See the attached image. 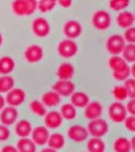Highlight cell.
I'll use <instances>...</instances> for the list:
<instances>
[{
  "instance_id": "6da1fadb",
  "label": "cell",
  "mask_w": 135,
  "mask_h": 152,
  "mask_svg": "<svg viewBox=\"0 0 135 152\" xmlns=\"http://www.w3.org/2000/svg\"><path fill=\"white\" fill-rule=\"evenodd\" d=\"M38 8L37 0H14L12 2V11L18 16L31 15Z\"/></svg>"
},
{
  "instance_id": "7a4b0ae2",
  "label": "cell",
  "mask_w": 135,
  "mask_h": 152,
  "mask_svg": "<svg viewBox=\"0 0 135 152\" xmlns=\"http://www.w3.org/2000/svg\"><path fill=\"white\" fill-rule=\"evenodd\" d=\"M87 129L90 136L102 138L109 132V125H108L106 120L98 118L95 120H90Z\"/></svg>"
},
{
  "instance_id": "3957f363",
  "label": "cell",
  "mask_w": 135,
  "mask_h": 152,
  "mask_svg": "<svg viewBox=\"0 0 135 152\" xmlns=\"http://www.w3.org/2000/svg\"><path fill=\"white\" fill-rule=\"evenodd\" d=\"M110 120L115 124L123 123L125 118L127 117V111L125 105L121 102H115L110 104L108 110Z\"/></svg>"
},
{
  "instance_id": "277c9868",
  "label": "cell",
  "mask_w": 135,
  "mask_h": 152,
  "mask_svg": "<svg viewBox=\"0 0 135 152\" xmlns=\"http://www.w3.org/2000/svg\"><path fill=\"white\" fill-rule=\"evenodd\" d=\"M78 46L71 39H66L59 43L58 53L63 58H72L77 54Z\"/></svg>"
},
{
  "instance_id": "5b68a950",
  "label": "cell",
  "mask_w": 135,
  "mask_h": 152,
  "mask_svg": "<svg viewBox=\"0 0 135 152\" xmlns=\"http://www.w3.org/2000/svg\"><path fill=\"white\" fill-rule=\"evenodd\" d=\"M92 26L97 29L105 31L111 26L112 19L110 13L106 10H98L92 15Z\"/></svg>"
},
{
  "instance_id": "8992f818",
  "label": "cell",
  "mask_w": 135,
  "mask_h": 152,
  "mask_svg": "<svg viewBox=\"0 0 135 152\" xmlns=\"http://www.w3.org/2000/svg\"><path fill=\"white\" fill-rule=\"evenodd\" d=\"M126 45L124 38L120 35H113L107 40V50L112 55H119L122 53Z\"/></svg>"
},
{
  "instance_id": "52a82bcc",
  "label": "cell",
  "mask_w": 135,
  "mask_h": 152,
  "mask_svg": "<svg viewBox=\"0 0 135 152\" xmlns=\"http://www.w3.org/2000/svg\"><path fill=\"white\" fill-rule=\"evenodd\" d=\"M67 136L70 140L76 143L85 141L88 138L90 134L87 132V129L81 125H73L68 128L67 130Z\"/></svg>"
},
{
  "instance_id": "ba28073f",
  "label": "cell",
  "mask_w": 135,
  "mask_h": 152,
  "mask_svg": "<svg viewBox=\"0 0 135 152\" xmlns=\"http://www.w3.org/2000/svg\"><path fill=\"white\" fill-rule=\"evenodd\" d=\"M18 118V112L16 107L8 105V107H4L3 109L0 111V122L4 126H11L16 122Z\"/></svg>"
},
{
  "instance_id": "9c48e42d",
  "label": "cell",
  "mask_w": 135,
  "mask_h": 152,
  "mask_svg": "<svg viewBox=\"0 0 135 152\" xmlns=\"http://www.w3.org/2000/svg\"><path fill=\"white\" fill-rule=\"evenodd\" d=\"M26 100V92L21 88H12L6 94L5 102L11 107H18Z\"/></svg>"
},
{
  "instance_id": "30bf717a",
  "label": "cell",
  "mask_w": 135,
  "mask_h": 152,
  "mask_svg": "<svg viewBox=\"0 0 135 152\" xmlns=\"http://www.w3.org/2000/svg\"><path fill=\"white\" fill-rule=\"evenodd\" d=\"M52 89L56 91L60 96H70L74 92L75 85L70 80H61L59 79L52 86Z\"/></svg>"
},
{
  "instance_id": "8fae6325",
  "label": "cell",
  "mask_w": 135,
  "mask_h": 152,
  "mask_svg": "<svg viewBox=\"0 0 135 152\" xmlns=\"http://www.w3.org/2000/svg\"><path fill=\"white\" fill-rule=\"evenodd\" d=\"M31 135L32 140L37 146H44L47 144L50 133H49L48 128H46L44 126H39L32 130Z\"/></svg>"
},
{
  "instance_id": "7c38bea8",
  "label": "cell",
  "mask_w": 135,
  "mask_h": 152,
  "mask_svg": "<svg viewBox=\"0 0 135 152\" xmlns=\"http://www.w3.org/2000/svg\"><path fill=\"white\" fill-rule=\"evenodd\" d=\"M44 123L45 127L48 129H58L62 126L63 118L61 114L57 111H50L46 113L44 116Z\"/></svg>"
},
{
  "instance_id": "4fadbf2b",
  "label": "cell",
  "mask_w": 135,
  "mask_h": 152,
  "mask_svg": "<svg viewBox=\"0 0 135 152\" xmlns=\"http://www.w3.org/2000/svg\"><path fill=\"white\" fill-rule=\"evenodd\" d=\"M103 113V107L99 102H92L84 107L83 111V117L87 120H95L101 118Z\"/></svg>"
},
{
  "instance_id": "5bb4252c",
  "label": "cell",
  "mask_w": 135,
  "mask_h": 152,
  "mask_svg": "<svg viewBox=\"0 0 135 152\" xmlns=\"http://www.w3.org/2000/svg\"><path fill=\"white\" fill-rule=\"evenodd\" d=\"M50 24L48 20L43 18H38L33 21V31L36 36L44 38L50 34Z\"/></svg>"
},
{
  "instance_id": "9a60e30c",
  "label": "cell",
  "mask_w": 135,
  "mask_h": 152,
  "mask_svg": "<svg viewBox=\"0 0 135 152\" xmlns=\"http://www.w3.org/2000/svg\"><path fill=\"white\" fill-rule=\"evenodd\" d=\"M44 56V51L41 46L32 45L24 51V59L29 63H37L42 60Z\"/></svg>"
},
{
  "instance_id": "2e32d148",
  "label": "cell",
  "mask_w": 135,
  "mask_h": 152,
  "mask_svg": "<svg viewBox=\"0 0 135 152\" xmlns=\"http://www.w3.org/2000/svg\"><path fill=\"white\" fill-rule=\"evenodd\" d=\"M63 31H64L65 36L67 37L68 39L73 40V39H76L81 35L82 28H81V24L78 23V21L68 20L67 23L64 24Z\"/></svg>"
},
{
  "instance_id": "e0dca14e",
  "label": "cell",
  "mask_w": 135,
  "mask_h": 152,
  "mask_svg": "<svg viewBox=\"0 0 135 152\" xmlns=\"http://www.w3.org/2000/svg\"><path fill=\"white\" fill-rule=\"evenodd\" d=\"M32 130H33V127H32V124L28 120H21L15 124V127H14L15 134L19 138L29 137L32 133Z\"/></svg>"
},
{
  "instance_id": "ac0fdd59",
  "label": "cell",
  "mask_w": 135,
  "mask_h": 152,
  "mask_svg": "<svg viewBox=\"0 0 135 152\" xmlns=\"http://www.w3.org/2000/svg\"><path fill=\"white\" fill-rule=\"evenodd\" d=\"M134 14L131 11H121L119 15L117 16V23L120 28H128L130 26H133L134 24Z\"/></svg>"
},
{
  "instance_id": "d6986e66",
  "label": "cell",
  "mask_w": 135,
  "mask_h": 152,
  "mask_svg": "<svg viewBox=\"0 0 135 152\" xmlns=\"http://www.w3.org/2000/svg\"><path fill=\"white\" fill-rule=\"evenodd\" d=\"M61 102V96L57 92L54 90H50V91L45 92L42 95V102L45 107H57Z\"/></svg>"
},
{
  "instance_id": "ffe728a7",
  "label": "cell",
  "mask_w": 135,
  "mask_h": 152,
  "mask_svg": "<svg viewBox=\"0 0 135 152\" xmlns=\"http://www.w3.org/2000/svg\"><path fill=\"white\" fill-rule=\"evenodd\" d=\"M74 75V67L70 63H62L57 69V76L61 80H70Z\"/></svg>"
},
{
  "instance_id": "44dd1931",
  "label": "cell",
  "mask_w": 135,
  "mask_h": 152,
  "mask_svg": "<svg viewBox=\"0 0 135 152\" xmlns=\"http://www.w3.org/2000/svg\"><path fill=\"white\" fill-rule=\"evenodd\" d=\"M70 96L71 104L75 107H84L90 102V97L83 91H74Z\"/></svg>"
},
{
  "instance_id": "7402d4cb",
  "label": "cell",
  "mask_w": 135,
  "mask_h": 152,
  "mask_svg": "<svg viewBox=\"0 0 135 152\" xmlns=\"http://www.w3.org/2000/svg\"><path fill=\"white\" fill-rule=\"evenodd\" d=\"M87 152H105L106 151V143L103 139L92 137L88 139L87 143Z\"/></svg>"
},
{
  "instance_id": "603a6c76",
  "label": "cell",
  "mask_w": 135,
  "mask_h": 152,
  "mask_svg": "<svg viewBox=\"0 0 135 152\" xmlns=\"http://www.w3.org/2000/svg\"><path fill=\"white\" fill-rule=\"evenodd\" d=\"M15 68V62L9 56H3L0 58V74L8 75Z\"/></svg>"
},
{
  "instance_id": "cb8c5ba5",
  "label": "cell",
  "mask_w": 135,
  "mask_h": 152,
  "mask_svg": "<svg viewBox=\"0 0 135 152\" xmlns=\"http://www.w3.org/2000/svg\"><path fill=\"white\" fill-rule=\"evenodd\" d=\"M47 144L50 148L54 149V150H59V149H62L64 147L65 138L60 133H53L52 135L49 136Z\"/></svg>"
},
{
  "instance_id": "d4e9b609",
  "label": "cell",
  "mask_w": 135,
  "mask_h": 152,
  "mask_svg": "<svg viewBox=\"0 0 135 152\" xmlns=\"http://www.w3.org/2000/svg\"><path fill=\"white\" fill-rule=\"evenodd\" d=\"M16 149L18 152H37V145L32 139L26 137V138H21L18 141Z\"/></svg>"
},
{
  "instance_id": "484cf974",
  "label": "cell",
  "mask_w": 135,
  "mask_h": 152,
  "mask_svg": "<svg viewBox=\"0 0 135 152\" xmlns=\"http://www.w3.org/2000/svg\"><path fill=\"white\" fill-rule=\"evenodd\" d=\"M114 152H131L132 148L130 145V140L126 137H119L113 143Z\"/></svg>"
},
{
  "instance_id": "4316f807",
  "label": "cell",
  "mask_w": 135,
  "mask_h": 152,
  "mask_svg": "<svg viewBox=\"0 0 135 152\" xmlns=\"http://www.w3.org/2000/svg\"><path fill=\"white\" fill-rule=\"evenodd\" d=\"M60 114L62 116L63 119L71 121V120H74L76 118V107H74L72 104H64L61 107Z\"/></svg>"
},
{
  "instance_id": "83f0119b",
  "label": "cell",
  "mask_w": 135,
  "mask_h": 152,
  "mask_svg": "<svg viewBox=\"0 0 135 152\" xmlns=\"http://www.w3.org/2000/svg\"><path fill=\"white\" fill-rule=\"evenodd\" d=\"M14 87V78L10 75L0 76V94H7Z\"/></svg>"
},
{
  "instance_id": "f1b7e54d",
  "label": "cell",
  "mask_w": 135,
  "mask_h": 152,
  "mask_svg": "<svg viewBox=\"0 0 135 152\" xmlns=\"http://www.w3.org/2000/svg\"><path fill=\"white\" fill-rule=\"evenodd\" d=\"M128 63L124 60L123 57H120L118 55H113V57L109 59V67L111 68L113 71H117L120 69L127 67Z\"/></svg>"
},
{
  "instance_id": "f546056e",
  "label": "cell",
  "mask_w": 135,
  "mask_h": 152,
  "mask_svg": "<svg viewBox=\"0 0 135 152\" xmlns=\"http://www.w3.org/2000/svg\"><path fill=\"white\" fill-rule=\"evenodd\" d=\"M29 107L32 111V113L37 117H44L46 113H47V111H46V107L43 104V102H39V100H36V99L32 100Z\"/></svg>"
},
{
  "instance_id": "4dcf8cb0",
  "label": "cell",
  "mask_w": 135,
  "mask_h": 152,
  "mask_svg": "<svg viewBox=\"0 0 135 152\" xmlns=\"http://www.w3.org/2000/svg\"><path fill=\"white\" fill-rule=\"evenodd\" d=\"M123 59L127 63H133L135 61V45L134 44H127L122 51Z\"/></svg>"
},
{
  "instance_id": "1f68e13d",
  "label": "cell",
  "mask_w": 135,
  "mask_h": 152,
  "mask_svg": "<svg viewBox=\"0 0 135 152\" xmlns=\"http://www.w3.org/2000/svg\"><path fill=\"white\" fill-rule=\"evenodd\" d=\"M112 94L117 102H123V100H125L128 97V94H127V90L124 87V85H117V86H115L112 90Z\"/></svg>"
},
{
  "instance_id": "d6a6232c",
  "label": "cell",
  "mask_w": 135,
  "mask_h": 152,
  "mask_svg": "<svg viewBox=\"0 0 135 152\" xmlns=\"http://www.w3.org/2000/svg\"><path fill=\"white\" fill-rule=\"evenodd\" d=\"M56 4H57V0H39L38 8L41 12L45 13L55 8Z\"/></svg>"
},
{
  "instance_id": "836d02e7",
  "label": "cell",
  "mask_w": 135,
  "mask_h": 152,
  "mask_svg": "<svg viewBox=\"0 0 135 152\" xmlns=\"http://www.w3.org/2000/svg\"><path fill=\"white\" fill-rule=\"evenodd\" d=\"M131 0H110L109 6L115 11H122L130 5Z\"/></svg>"
},
{
  "instance_id": "e575fe53",
  "label": "cell",
  "mask_w": 135,
  "mask_h": 152,
  "mask_svg": "<svg viewBox=\"0 0 135 152\" xmlns=\"http://www.w3.org/2000/svg\"><path fill=\"white\" fill-rule=\"evenodd\" d=\"M130 75H131V68L129 66L123 68V69L113 71V77L118 81H124V80L130 77Z\"/></svg>"
},
{
  "instance_id": "d590c367",
  "label": "cell",
  "mask_w": 135,
  "mask_h": 152,
  "mask_svg": "<svg viewBox=\"0 0 135 152\" xmlns=\"http://www.w3.org/2000/svg\"><path fill=\"white\" fill-rule=\"evenodd\" d=\"M124 87L126 88L128 97L130 99H134L135 97V80L134 78H127L124 80Z\"/></svg>"
},
{
  "instance_id": "8d00e7d4",
  "label": "cell",
  "mask_w": 135,
  "mask_h": 152,
  "mask_svg": "<svg viewBox=\"0 0 135 152\" xmlns=\"http://www.w3.org/2000/svg\"><path fill=\"white\" fill-rule=\"evenodd\" d=\"M123 38L125 42H127V43H129V44L135 43V28L133 26H130V28H126Z\"/></svg>"
},
{
  "instance_id": "74e56055",
  "label": "cell",
  "mask_w": 135,
  "mask_h": 152,
  "mask_svg": "<svg viewBox=\"0 0 135 152\" xmlns=\"http://www.w3.org/2000/svg\"><path fill=\"white\" fill-rule=\"evenodd\" d=\"M124 126L128 131L130 132H134L135 131V117L130 115L125 118V120L123 121Z\"/></svg>"
},
{
  "instance_id": "f35d334b",
  "label": "cell",
  "mask_w": 135,
  "mask_h": 152,
  "mask_svg": "<svg viewBox=\"0 0 135 152\" xmlns=\"http://www.w3.org/2000/svg\"><path fill=\"white\" fill-rule=\"evenodd\" d=\"M9 137H10V130L8 129L7 126L1 124L0 125V142L8 140Z\"/></svg>"
},
{
  "instance_id": "ab89813d",
  "label": "cell",
  "mask_w": 135,
  "mask_h": 152,
  "mask_svg": "<svg viewBox=\"0 0 135 152\" xmlns=\"http://www.w3.org/2000/svg\"><path fill=\"white\" fill-rule=\"evenodd\" d=\"M125 107H126L127 113H129L130 115L134 116V115H135V99H130V100L128 102L127 105H125Z\"/></svg>"
},
{
  "instance_id": "60d3db41",
  "label": "cell",
  "mask_w": 135,
  "mask_h": 152,
  "mask_svg": "<svg viewBox=\"0 0 135 152\" xmlns=\"http://www.w3.org/2000/svg\"><path fill=\"white\" fill-rule=\"evenodd\" d=\"M57 3L63 8H68L72 5V0H57Z\"/></svg>"
},
{
  "instance_id": "b9f144b4",
  "label": "cell",
  "mask_w": 135,
  "mask_h": 152,
  "mask_svg": "<svg viewBox=\"0 0 135 152\" xmlns=\"http://www.w3.org/2000/svg\"><path fill=\"white\" fill-rule=\"evenodd\" d=\"M0 152H18V150L16 149L15 146L12 145H5L1 148Z\"/></svg>"
},
{
  "instance_id": "7bdbcfd3",
  "label": "cell",
  "mask_w": 135,
  "mask_h": 152,
  "mask_svg": "<svg viewBox=\"0 0 135 152\" xmlns=\"http://www.w3.org/2000/svg\"><path fill=\"white\" fill-rule=\"evenodd\" d=\"M5 107V99L0 94V111Z\"/></svg>"
},
{
  "instance_id": "ee69618b",
  "label": "cell",
  "mask_w": 135,
  "mask_h": 152,
  "mask_svg": "<svg viewBox=\"0 0 135 152\" xmlns=\"http://www.w3.org/2000/svg\"><path fill=\"white\" fill-rule=\"evenodd\" d=\"M40 152H57V150H54V149L50 148V147H47V148H44L43 150H41Z\"/></svg>"
},
{
  "instance_id": "f6af8a7d",
  "label": "cell",
  "mask_w": 135,
  "mask_h": 152,
  "mask_svg": "<svg viewBox=\"0 0 135 152\" xmlns=\"http://www.w3.org/2000/svg\"><path fill=\"white\" fill-rule=\"evenodd\" d=\"M2 42H3V37H2L1 33H0V46L2 45Z\"/></svg>"
}]
</instances>
